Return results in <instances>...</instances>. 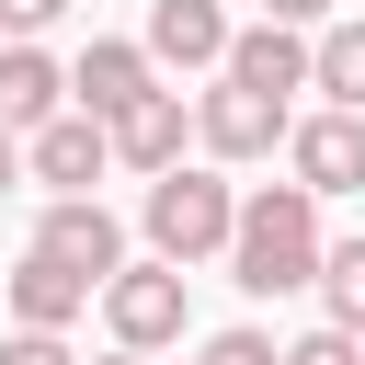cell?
<instances>
[{
	"mask_svg": "<svg viewBox=\"0 0 365 365\" xmlns=\"http://www.w3.org/2000/svg\"><path fill=\"white\" fill-rule=\"evenodd\" d=\"M103 365H148V354H137V342H114V354H103Z\"/></svg>",
	"mask_w": 365,
	"mask_h": 365,
	"instance_id": "7402d4cb",
	"label": "cell"
},
{
	"mask_svg": "<svg viewBox=\"0 0 365 365\" xmlns=\"http://www.w3.org/2000/svg\"><path fill=\"white\" fill-rule=\"evenodd\" d=\"M285 160H297V182H308V194H365V114H354V103H331V114L285 125Z\"/></svg>",
	"mask_w": 365,
	"mask_h": 365,
	"instance_id": "8992f818",
	"label": "cell"
},
{
	"mask_svg": "<svg viewBox=\"0 0 365 365\" xmlns=\"http://www.w3.org/2000/svg\"><path fill=\"white\" fill-rule=\"evenodd\" d=\"M319 308L342 331H365V228L354 240H319Z\"/></svg>",
	"mask_w": 365,
	"mask_h": 365,
	"instance_id": "9a60e30c",
	"label": "cell"
},
{
	"mask_svg": "<svg viewBox=\"0 0 365 365\" xmlns=\"http://www.w3.org/2000/svg\"><path fill=\"white\" fill-rule=\"evenodd\" d=\"M228 80H251V91H308V23H251V34H228V57H217Z\"/></svg>",
	"mask_w": 365,
	"mask_h": 365,
	"instance_id": "9c48e42d",
	"label": "cell"
},
{
	"mask_svg": "<svg viewBox=\"0 0 365 365\" xmlns=\"http://www.w3.org/2000/svg\"><path fill=\"white\" fill-rule=\"evenodd\" d=\"M0 365H80V354H68V331H34V319H23V331L0 342Z\"/></svg>",
	"mask_w": 365,
	"mask_h": 365,
	"instance_id": "e0dca14e",
	"label": "cell"
},
{
	"mask_svg": "<svg viewBox=\"0 0 365 365\" xmlns=\"http://www.w3.org/2000/svg\"><path fill=\"white\" fill-rule=\"evenodd\" d=\"M137 217H148V251H160V262H205V251H228L240 194H228L217 171H182V160H171V171H148V205H137Z\"/></svg>",
	"mask_w": 365,
	"mask_h": 365,
	"instance_id": "7a4b0ae2",
	"label": "cell"
},
{
	"mask_svg": "<svg viewBox=\"0 0 365 365\" xmlns=\"http://www.w3.org/2000/svg\"><path fill=\"white\" fill-rule=\"evenodd\" d=\"M228 285H251V297L319 285V194H308V182L240 194V217H228Z\"/></svg>",
	"mask_w": 365,
	"mask_h": 365,
	"instance_id": "6da1fadb",
	"label": "cell"
},
{
	"mask_svg": "<svg viewBox=\"0 0 365 365\" xmlns=\"http://www.w3.org/2000/svg\"><path fill=\"white\" fill-rule=\"evenodd\" d=\"M148 57L160 68H217L228 57V11L217 0H148Z\"/></svg>",
	"mask_w": 365,
	"mask_h": 365,
	"instance_id": "7c38bea8",
	"label": "cell"
},
{
	"mask_svg": "<svg viewBox=\"0 0 365 365\" xmlns=\"http://www.w3.org/2000/svg\"><path fill=\"white\" fill-rule=\"evenodd\" d=\"M68 91H80V114H103V125H114L137 91H160V57H148V46H114V34H91V46H80V68H68Z\"/></svg>",
	"mask_w": 365,
	"mask_h": 365,
	"instance_id": "ba28073f",
	"label": "cell"
},
{
	"mask_svg": "<svg viewBox=\"0 0 365 365\" xmlns=\"http://www.w3.org/2000/svg\"><path fill=\"white\" fill-rule=\"evenodd\" d=\"M182 137H194L182 91H137V103L114 114V160H125V171H171V160H182Z\"/></svg>",
	"mask_w": 365,
	"mask_h": 365,
	"instance_id": "8fae6325",
	"label": "cell"
},
{
	"mask_svg": "<svg viewBox=\"0 0 365 365\" xmlns=\"http://www.w3.org/2000/svg\"><path fill=\"white\" fill-rule=\"evenodd\" d=\"M274 23H331V0H262Z\"/></svg>",
	"mask_w": 365,
	"mask_h": 365,
	"instance_id": "ffe728a7",
	"label": "cell"
},
{
	"mask_svg": "<svg viewBox=\"0 0 365 365\" xmlns=\"http://www.w3.org/2000/svg\"><path fill=\"white\" fill-rule=\"evenodd\" d=\"M103 160H114V125H103V114H80V103H68V114H46V125H23V171H34V182H57V194H91V182H103Z\"/></svg>",
	"mask_w": 365,
	"mask_h": 365,
	"instance_id": "5b68a950",
	"label": "cell"
},
{
	"mask_svg": "<svg viewBox=\"0 0 365 365\" xmlns=\"http://www.w3.org/2000/svg\"><path fill=\"white\" fill-rule=\"evenodd\" d=\"M308 91H331V103L365 114V23H319V46H308Z\"/></svg>",
	"mask_w": 365,
	"mask_h": 365,
	"instance_id": "5bb4252c",
	"label": "cell"
},
{
	"mask_svg": "<svg viewBox=\"0 0 365 365\" xmlns=\"http://www.w3.org/2000/svg\"><path fill=\"white\" fill-rule=\"evenodd\" d=\"M285 91H251V80H217L205 103H194V137H205V160H274L285 148Z\"/></svg>",
	"mask_w": 365,
	"mask_h": 365,
	"instance_id": "277c9868",
	"label": "cell"
},
{
	"mask_svg": "<svg viewBox=\"0 0 365 365\" xmlns=\"http://www.w3.org/2000/svg\"><path fill=\"white\" fill-rule=\"evenodd\" d=\"M57 11H68V0H0V23H11V34H46Z\"/></svg>",
	"mask_w": 365,
	"mask_h": 365,
	"instance_id": "d6986e66",
	"label": "cell"
},
{
	"mask_svg": "<svg viewBox=\"0 0 365 365\" xmlns=\"http://www.w3.org/2000/svg\"><path fill=\"white\" fill-rule=\"evenodd\" d=\"M11 182H23V137L0 125V194H11Z\"/></svg>",
	"mask_w": 365,
	"mask_h": 365,
	"instance_id": "44dd1931",
	"label": "cell"
},
{
	"mask_svg": "<svg viewBox=\"0 0 365 365\" xmlns=\"http://www.w3.org/2000/svg\"><path fill=\"white\" fill-rule=\"evenodd\" d=\"M34 251H57V262H80V274L103 285V274L125 262V228H114V205H103V194H57V205L34 217Z\"/></svg>",
	"mask_w": 365,
	"mask_h": 365,
	"instance_id": "52a82bcc",
	"label": "cell"
},
{
	"mask_svg": "<svg viewBox=\"0 0 365 365\" xmlns=\"http://www.w3.org/2000/svg\"><path fill=\"white\" fill-rule=\"evenodd\" d=\"M57 103H68V68H57L34 34H11V46H0V125L23 137V125H46Z\"/></svg>",
	"mask_w": 365,
	"mask_h": 365,
	"instance_id": "4fadbf2b",
	"label": "cell"
},
{
	"mask_svg": "<svg viewBox=\"0 0 365 365\" xmlns=\"http://www.w3.org/2000/svg\"><path fill=\"white\" fill-rule=\"evenodd\" d=\"M103 331L114 342H137V354H160V342H182V262H114L103 274Z\"/></svg>",
	"mask_w": 365,
	"mask_h": 365,
	"instance_id": "3957f363",
	"label": "cell"
},
{
	"mask_svg": "<svg viewBox=\"0 0 365 365\" xmlns=\"http://www.w3.org/2000/svg\"><path fill=\"white\" fill-rule=\"evenodd\" d=\"M194 365H217V354H194Z\"/></svg>",
	"mask_w": 365,
	"mask_h": 365,
	"instance_id": "603a6c76",
	"label": "cell"
},
{
	"mask_svg": "<svg viewBox=\"0 0 365 365\" xmlns=\"http://www.w3.org/2000/svg\"><path fill=\"white\" fill-rule=\"evenodd\" d=\"M91 297H103V285H91L80 262H57V251H23V262H11V319H34V331H68Z\"/></svg>",
	"mask_w": 365,
	"mask_h": 365,
	"instance_id": "30bf717a",
	"label": "cell"
},
{
	"mask_svg": "<svg viewBox=\"0 0 365 365\" xmlns=\"http://www.w3.org/2000/svg\"><path fill=\"white\" fill-rule=\"evenodd\" d=\"M205 354H217V365H274V342H262V331H217Z\"/></svg>",
	"mask_w": 365,
	"mask_h": 365,
	"instance_id": "ac0fdd59",
	"label": "cell"
},
{
	"mask_svg": "<svg viewBox=\"0 0 365 365\" xmlns=\"http://www.w3.org/2000/svg\"><path fill=\"white\" fill-rule=\"evenodd\" d=\"M274 365H365V331H342V319H319L308 342H285Z\"/></svg>",
	"mask_w": 365,
	"mask_h": 365,
	"instance_id": "2e32d148",
	"label": "cell"
}]
</instances>
